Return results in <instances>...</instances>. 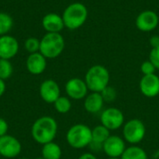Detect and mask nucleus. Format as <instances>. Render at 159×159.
Returning <instances> with one entry per match:
<instances>
[{"label": "nucleus", "mask_w": 159, "mask_h": 159, "mask_svg": "<svg viewBox=\"0 0 159 159\" xmlns=\"http://www.w3.org/2000/svg\"><path fill=\"white\" fill-rule=\"evenodd\" d=\"M58 132L57 121L48 116L37 118L31 129L32 138L39 144H46L54 141Z\"/></svg>", "instance_id": "1"}, {"label": "nucleus", "mask_w": 159, "mask_h": 159, "mask_svg": "<svg viewBox=\"0 0 159 159\" xmlns=\"http://www.w3.org/2000/svg\"><path fill=\"white\" fill-rule=\"evenodd\" d=\"M88 15L87 7L80 2H75L66 7L61 17L67 29L76 30L86 22Z\"/></svg>", "instance_id": "2"}, {"label": "nucleus", "mask_w": 159, "mask_h": 159, "mask_svg": "<svg viewBox=\"0 0 159 159\" xmlns=\"http://www.w3.org/2000/svg\"><path fill=\"white\" fill-rule=\"evenodd\" d=\"M110 74L106 67L101 64L91 66L85 75V82L91 92H101L109 86Z\"/></svg>", "instance_id": "3"}, {"label": "nucleus", "mask_w": 159, "mask_h": 159, "mask_svg": "<svg viewBox=\"0 0 159 159\" xmlns=\"http://www.w3.org/2000/svg\"><path fill=\"white\" fill-rule=\"evenodd\" d=\"M64 47V38L60 33H47L40 40L39 52L46 59H55L62 53Z\"/></svg>", "instance_id": "4"}, {"label": "nucleus", "mask_w": 159, "mask_h": 159, "mask_svg": "<svg viewBox=\"0 0 159 159\" xmlns=\"http://www.w3.org/2000/svg\"><path fill=\"white\" fill-rule=\"evenodd\" d=\"M92 140V129L85 124L72 126L66 133L67 143L75 149L89 147Z\"/></svg>", "instance_id": "5"}, {"label": "nucleus", "mask_w": 159, "mask_h": 159, "mask_svg": "<svg viewBox=\"0 0 159 159\" xmlns=\"http://www.w3.org/2000/svg\"><path fill=\"white\" fill-rule=\"evenodd\" d=\"M146 128L144 123L137 118L130 119L123 125V137L130 144L140 143L145 137Z\"/></svg>", "instance_id": "6"}, {"label": "nucleus", "mask_w": 159, "mask_h": 159, "mask_svg": "<svg viewBox=\"0 0 159 159\" xmlns=\"http://www.w3.org/2000/svg\"><path fill=\"white\" fill-rule=\"evenodd\" d=\"M102 126L107 128L110 131L120 129L125 124V117L123 112L116 107H109L102 111L100 116Z\"/></svg>", "instance_id": "7"}, {"label": "nucleus", "mask_w": 159, "mask_h": 159, "mask_svg": "<svg viewBox=\"0 0 159 159\" xmlns=\"http://www.w3.org/2000/svg\"><path fill=\"white\" fill-rule=\"evenodd\" d=\"M21 143L14 136L6 134L0 137V156L5 158H15L21 152Z\"/></svg>", "instance_id": "8"}, {"label": "nucleus", "mask_w": 159, "mask_h": 159, "mask_svg": "<svg viewBox=\"0 0 159 159\" xmlns=\"http://www.w3.org/2000/svg\"><path fill=\"white\" fill-rule=\"evenodd\" d=\"M88 86L85 82V80L74 77L69 79L65 84V92L67 94V97H69L72 100H82L85 99L88 95Z\"/></svg>", "instance_id": "9"}, {"label": "nucleus", "mask_w": 159, "mask_h": 159, "mask_svg": "<svg viewBox=\"0 0 159 159\" xmlns=\"http://www.w3.org/2000/svg\"><path fill=\"white\" fill-rule=\"evenodd\" d=\"M136 26L142 32H152L159 25V17L153 10H143L136 18Z\"/></svg>", "instance_id": "10"}, {"label": "nucleus", "mask_w": 159, "mask_h": 159, "mask_svg": "<svg viewBox=\"0 0 159 159\" xmlns=\"http://www.w3.org/2000/svg\"><path fill=\"white\" fill-rule=\"evenodd\" d=\"M126 148L125 140L117 135H110L102 145V151L108 157H121Z\"/></svg>", "instance_id": "11"}, {"label": "nucleus", "mask_w": 159, "mask_h": 159, "mask_svg": "<svg viewBox=\"0 0 159 159\" xmlns=\"http://www.w3.org/2000/svg\"><path fill=\"white\" fill-rule=\"evenodd\" d=\"M39 95L47 103H54L61 96V89L59 84L53 79L43 81L39 87Z\"/></svg>", "instance_id": "12"}, {"label": "nucleus", "mask_w": 159, "mask_h": 159, "mask_svg": "<svg viewBox=\"0 0 159 159\" xmlns=\"http://www.w3.org/2000/svg\"><path fill=\"white\" fill-rule=\"evenodd\" d=\"M19 42L11 35L5 34L0 36V59L10 60L19 52Z\"/></svg>", "instance_id": "13"}, {"label": "nucleus", "mask_w": 159, "mask_h": 159, "mask_svg": "<svg viewBox=\"0 0 159 159\" xmlns=\"http://www.w3.org/2000/svg\"><path fill=\"white\" fill-rule=\"evenodd\" d=\"M140 90L147 98H154L159 94V77L156 74L143 75L140 81Z\"/></svg>", "instance_id": "14"}, {"label": "nucleus", "mask_w": 159, "mask_h": 159, "mask_svg": "<svg viewBox=\"0 0 159 159\" xmlns=\"http://www.w3.org/2000/svg\"><path fill=\"white\" fill-rule=\"evenodd\" d=\"M25 64L26 69L30 74L34 75H38L45 72L47 68V59L38 51L29 54L26 59Z\"/></svg>", "instance_id": "15"}, {"label": "nucleus", "mask_w": 159, "mask_h": 159, "mask_svg": "<svg viewBox=\"0 0 159 159\" xmlns=\"http://www.w3.org/2000/svg\"><path fill=\"white\" fill-rule=\"evenodd\" d=\"M110 135V130L107 128L102 124L96 126L94 129H92V140L89 147L93 153L102 151V145Z\"/></svg>", "instance_id": "16"}, {"label": "nucleus", "mask_w": 159, "mask_h": 159, "mask_svg": "<svg viewBox=\"0 0 159 159\" xmlns=\"http://www.w3.org/2000/svg\"><path fill=\"white\" fill-rule=\"evenodd\" d=\"M42 26L47 33H61L65 27L62 17L54 12L48 13L43 17Z\"/></svg>", "instance_id": "17"}, {"label": "nucleus", "mask_w": 159, "mask_h": 159, "mask_svg": "<svg viewBox=\"0 0 159 159\" xmlns=\"http://www.w3.org/2000/svg\"><path fill=\"white\" fill-rule=\"evenodd\" d=\"M104 104V101L100 92H91L84 100V108L89 114L99 113Z\"/></svg>", "instance_id": "18"}, {"label": "nucleus", "mask_w": 159, "mask_h": 159, "mask_svg": "<svg viewBox=\"0 0 159 159\" xmlns=\"http://www.w3.org/2000/svg\"><path fill=\"white\" fill-rule=\"evenodd\" d=\"M41 154L44 159H61L62 152L58 143L51 142L43 145Z\"/></svg>", "instance_id": "19"}, {"label": "nucleus", "mask_w": 159, "mask_h": 159, "mask_svg": "<svg viewBox=\"0 0 159 159\" xmlns=\"http://www.w3.org/2000/svg\"><path fill=\"white\" fill-rule=\"evenodd\" d=\"M120 159H148V156L142 147L131 145L126 148Z\"/></svg>", "instance_id": "20"}, {"label": "nucleus", "mask_w": 159, "mask_h": 159, "mask_svg": "<svg viewBox=\"0 0 159 159\" xmlns=\"http://www.w3.org/2000/svg\"><path fill=\"white\" fill-rule=\"evenodd\" d=\"M13 18L6 13V12H0V36L7 34L11 28L13 27Z\"/></svg>", "instance_id": "21"}, {"label": "nucleus", "mask_w": 159, "mask_h": 159, "mask_svg": "<svg viewBox=\"0 0 159 159\" xmlns=\"http://www.w3.org/2000/svg\"><path fill=\"white\" fill-rule=\"evenodd\" d=\"M53 104L55 110L60 114H67L72 108V102L70 98L65 96H60Z\"/></svg>", "instance_id": "22"}, {"label": "nucleus", "mask_w": 159, "mask_h": 159, "mask_svg": "<svg viewBox=\"0 0 159 159\" xmlns=\"http://www.w3.org/2000/svg\"><path fill=\"white\" fill-rule=\"evenodd\" d=\"M13 74V65L9 60L0 59V79L7 80Z\"/></svg>", "instance_id": "23"}, {"label": "nucleus", "mask_w": 159, "mask_h": 159, "mask_svg": "<svg viewBox=\"0 0 159 159\" xmlns=\"http://www.w3.org/2000/svg\"><path fill=\"white\" fill-rule=\"evenodd\" d=\"M24 48L30 54L38 52L40 48V40L33 36L27 38L24 42Z\"/></svg>", "instance_id": "24"}, {"label": "nucleus", "mask_w": 159, "mask_h": 159, "mask_svg": "<svg viewBox=\"0 0 159 159\" xmlns=\"http://www.w3.org/2000/svg\"><path fill=\"white\" fill-rule=\"evenodd\" d=\"M100 93H101L104 102H113L116 99V96H117L116 89L111 86H107Z\"/></svg>", "instance_id": "25"}, {"label": "nucleus", "mask_w": 159, "mask_h": 159, "mask_svg": "<svg viewBox=\"0 0 159 159\" xmlns=\"http://www.w3.org/2000/svg\"><path fill=\"white\" fill-rule=\"evenodd\" d=\"M156 71H157V68L155 67V65H154L149 60L143 61V62L142 63V65H141V72L143 73V75L155 74Z\"/></svg>", "instance_id": "26"}, {"label": "nucleus", "mask_w": 159, "mask_h": 159, "mask_svg": "<svg viewBox=\"0 0 159 159\" xmlns=\"http://www.w3.org/2000/svg\"><path fill=\"white\" fill-rule=\"evenodd\" d=\"M149 61L155 65L157 70H159V47L152 48L149 54Z\"/></svg>", "instance_id": "27"}, {"label": "nucleus", "mask_w": 159, "mask_h": 159, "mask_svg": "<svg viewBox=\"0 0 159 159\" xmlns=\"http://www.w3.org/2000/svg\"><path fill=\"white\" fill-rule=\"evenodd\" d=\"M8 130V124L6 119L0 117V137L7 134Z\"/></svg>", "instance_id": "28"}, {"label": "nucleus", "mask_w": 159, "mask_h": 159, "mask_svg": "<svg viewBox=\"0 0 159 159\" xmlns=\"http://www.w3.org/2000/svg\"><path fill=\"white\" fill-rule=\"evenodd\" d=\"M149 42H150V45H151L152 48H158L159 47V36L158 35H157V34H156V35H153V36L150 38Z\"/></svg>", "instance_id": "29"}, {"label": "nucleus", "mask_w": 159, "mask_h": 159, "mask_svg": "<svg viewBox=\"0 0 159 159\" xmlns=\"http://www.w3.org/2000/svg\"><path fill=\"white\" fill-rule=\"evenodd\" d=\"M78 159H98L96 157V156L93 153H84L82 154Z\"/></svg>", "instance_id": "30"}, {"label": "nucleus", "mask_w": 159, "mask_h": 159, "mask_svg": "<svg viewBox=\"0 0 159 159\" xmlns=\"http://www.w3.org/2000/svg\"><path fill=\"white\" fill-rule=\"evenodd\" d=\"M6 89H7V86H6V83L4 80L0 79V97H2L6 91Z\"/></svg>", "instance_id": "31"}, {"label": "nucleus", "mask_w": 159, "mask_h": 159, "mask_svg": "<svg viewBox=\"0 0 159 159\" xmlns=\"http://www.w3.org/2000/svg\"><path fill=\"white\" fill-rule=\"evenodd\" d=\"M108 159H120V157H109Z\"/></svg>", "instance_id": "32"}, {"label": "nucleus", "mask_w": 159, "mask_h": 159, "mask_svg": "<svg viewBox=\"0 0 159 159\" xmlns=\"http://www.w3.org/2000/svg\"><path fill=\"white\" fill-rule=\"evenodd\" d=\"M35 159H44L42 157H37V158H35Z\"/></svg>", "instance_id": "33"}, {"label": "nucleus", "mask_w": 159, "mask_h": 159, "mask_svg": "<svg viewBox=\"0 0 159 159\" xmlns=\"http://www.w3.org/2000/svg\"><path fill=\"white\" fill-rule=\"evenodd\" d=\"M21 159H29V158H21Z\"/></svg>", "instance_id": "34"}]
</instances>
